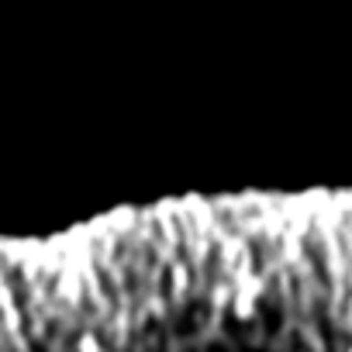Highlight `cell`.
Instances as JSON below:
<instances>
[{"label":"cell","instance_id":"obj_1","mask_svg":"<svg viewBox=\"0 0 352 352\" xmlns=\"http://www.w3.org/2000/svg\"><path fill=\"white\" fill-rule=\"evenodd\" d=\"M76 352H104V349L97 345V338H94V335H83V338L76 342Z\"/></svg>","mask_w":352,"mask_h":352},{"label":"cell","instance_id":"obj_2","mask_svg":"<svg viewBox=\"0 0 352 352\" xmlns=\"http://www.w3.org/2000/svg\"><path fill=\"white\" fill-rule=\"evenodd\" d=\"M349 352H352V345H349Z\"/></svg>","mask_w":352,"mask_h":352}]
</instances>
